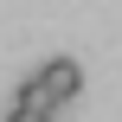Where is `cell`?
I'll use <instances>...</instances> for the list:
<instances>
[{
    "instance_id": "6da1fadb",
    "label": "cell",
    "mask_w": 122,
    "mask_h": 122,
    "mask_svg": "<svg viewBox=\"0 0 122 122\" xmlns=\"http://www.w3.org/2000/svg\"><path fill=\"white\" fill-rule=\"evenodd\" d=\"M84 97V64L77 58H51V64H39L19 90H13V103H45V109H64V103H77Z\"/></svg>"
},
{
    "instance_id": "7a4b0ae2",
    "label": "cell",
    "mask_w": 122,
    "mask_h": 122,
    "mask_svg": "<svg viewBox=\"0 0 122 122\" xmlns=\"http://www.w3.org/2000/svg\"><path fill=\"white\" fill-rule=\"evenodd\" d=\"M58 109H45V103H13L6 109V122H51Z\"/></svg>"
}]
</instances>
